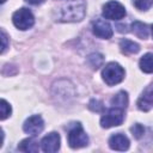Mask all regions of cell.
<instances>
[{"label": "cell", "mask_w": 153, "mask_h": 153, "mask_svg": "<svg viewBox=\"0 0 153 153\" xmlns=\"http://www.w3.org/2000/svg\"><path fill=\"white\" fill-rule=\"evenodd\" d=\"M102 76H103V80L108 85L112 86V85H116V84H118L123 80L124 69L117 62H110L103 68Z\"/></svg>", "instance_id": "2"}, {"label": "cell", "mask_w": 153, "mask_h": 153, "mask_svg": "<svg viewBox=\"0 0 153 153\" xmlns=\"http://www.w3.org/2000/svg\"><path fill=\"white\" fill-rule=\"evenodd\" d=\"M88 136L84 131L80 123H74V126L68 131V145L72 148H81L87 146Z\"/></svg>", "instance_id": "3"}, {"label": "cell", "mask_w": 153, "mask_h": 153, "mask_svg": "<svg viewBox=\"0 0 153 153\" xmlns=\"http://www.w3.org/2000/svg\"><path fill=\"white\" fill-rule=\"evenodd\" d=\"M44 128V122H43V118L39 116V115H33V116H30L23 124V129L26 134L29 135H38Z\"/></svg>", "instance_id": "7"}, {"label": "cell", "mask_w": 153, "mask_h": 153, "mask_svg": "<svg viewBox=\"0 0 153 153\" xmlns=\"http://www.w3.org/2000/svg\"><path fill=\"white\" fill-rule=\"evenodd\" d=\"M25 1L31 4V5H38V4H42L44 0H25Z\"/></svg>", "instance_id": "23"}, {"label": "cell", "mask_w": 153, "mask_h": 153, "mask_svg": "<svg viewBox=\"0 0 153 153\" xmlns=\"http://www.w3.org/2000/svg\"><path fill=\"white\" fill-rule=\"evenodd\" d=\"M153 106V84L148 85L140 98L137 99V108L142 111H148Z\"/></svg>", "instance_id": "10"}, {"label": "cell", "mask_w": 153, "mask_h": 153, "mask_svg": "<svg viewBox=\"0 0 153 153\" xmlns=\"http://www.w3.org/2000/svg\"><path fill=\"white\" fill-rule=\"evenodd\" d=\"M5 1H6V0H1V4H4V2H5Z\"/></svg>", "instance_id": "24"}, {"label": "cell", "mask_w": 153, "mask_h": 153, "mask_svg": "<svg viewBox=\"0 0 153 153\" xmlns=\"http://www.w3.org/2000/svg\"><path fill=\"white\" fill-rule=\"evenodd\" d=\"M120 48L122 50V53L124 54H136L140 50V45L130 39H122L120 42Z\"/></svg>", "instance_id": "14"}, {"label": "cell", "mask_w": 153, "mask_h": 153, "mask_svg": "<svg viewBox=\"0 0 153 153\" xmlns=\"http://www.w3.org/2000/svg\"><path fill=\"white\" fill-rule=\"evenodd\" d=\"M1 41H2V47H1V53H4L7 48V36L4 30H1Z\"/></svg>", "instance_id": "22"}, {"label": "cell", "mask_w": 153, "mask_h": 153, "mask_svg": "<svg viewBox=\"0 0 153 153\" xmlns=\"http://www.w3.org/2000/svg\"><path fill=\"white\" fill-rule=\"evenodd\" d=\"M124 120V112L123 109L120 108H110L109 110L105 111V114L100 118V126L103 128H111V127H117L122 124Z\"/></svg>", "instance_id": "4"}, {"label": "cell", "mask_w": 153, "mask_h": 153, "mask_svg": "<svg viewBox=\"0 0 153 153\" xmlns=\"http://www.w3.org/2000/svg\"><path fill=\"white\" fill-rule=\"evenodd\" d=\"M12 22L14 24V26L19 30H27L30 29L33 23H35V18L33 14L31 13L30 10L27 8H19L17 10L13 16H12Z\"/></svg>", "instance_id": "5"}, {"label": "cell", "mask_w": 153, "mask_h": 153, "mask_svg": "<svg viewBox=\"0 0 153 153\" xmlns=\"http://www.w3.org/2000/svg\"><path fill=\"white\" fill-rule=\"evenodd\" d=\"M18 149L22 152H29V153H36L38 152L39 147H38V142L35 141L32 137H27L25 140H23L19 145H18Z\"/></svg>", "instance_id": "12"}, {"label": "cell", "mask_w": 153, "mask_h": 153, "mask_svg": "<svg viewBox=\"0 0 153 153\" xmlns=\"http://www.w3.org/2000/svg\"><path fill=\"white\" fill-rule=\"evenodd\" d=\"M111 105L120 109H126L128 106V94L124 91H120L111 98Z\"/></svg>", "instance_id": "13"}, {"label": "cell", "mask_w": 153, "mask_h": 153, "mask_svg": "<svg viewBox=\"0 0 153 153\" xmlns=\"http://www.w3.org/2000/svg\"><path fill=\"white\" fill-rule=\"evenodd\" d=\"M0 110H1V116H0L1 120H6L11 115V111H12L11 105L5 99H1V102H0Z\"/></svg>", "instance_id": "18"}, {"label": "cell", "mask_w": 153, "mask_h": 153, "mask_svg": "<svg viewBox=\"0 0 153 153\" xmlns=\"http://www.w3.org/2000/svg\"><path fill=\"white\" fill-rule=\"evenodd\" d=\"M41 148L45 153H55L60 148V135L55 131L45 135L41 141Z\"/></svg>", "instance_id": "9"}, {"label": "cell", "mask_w": 153, "mask_h": 153, "mask_svg": "<svg viewBox=\"0 0 153 153\" xmlns=\"http://www.w3.org/2000/svg\"><path fill=\"white\" fill-rule=\"evenodd\" d=\"M140 68L145 73H153V54L147 53L140 59Z\"/></svg>", "instance_id": "15"}, {"label": "cell", "mask_w": 153, "mask_h": 153, "mask_svg": "<svg viewBox=\"0 0 153 153\" xmlns=\"http://www.w3.org/2000/svg\"><path fill=\"white\" fill-rule=\"evenodd\" d=\"M152 36H153V25H152Z\"/></svg>", "instance_id": "25"}, {"label": "cell", "mask_w": 153, "mask_h": 153, "mask_svg": "<svg viewBox=\"0 0 153 153\" xmlns=\"http://www.w3.org/2000/svg\"><path fill=\"white\" fill-rule=\"evenodd\" d=\"M109 146L111 149H115V151H126L129 148V140L126 135L117 133V134H114L112 136H110Z\"/></svg>", "instance_id": "11"}, {"label": "cell", "mask_w": 153, "mask_h": 153, "mask_svg": "<svg viewBox=\"0 0 153 153\" xmlns=\"http://www.w3.org/2000/svg\"><path fill=\"white\" fill-rule=\"evenodd\" d=\"M92 31L93 33L99 37V38H103V39H109L112 37V27L111 25L104 20V19H97L93 22L92 24Z\"/></svg>", "instance_id": "8"}, {"label": "cell", "mask_w": 153, "mask_h": 153, "mask_svg": "<svg viewBox=\"0 0 153 153\" xmlns=\"http://www.w3.org/2000/svg\"><path fill=\"white\" fill-rule=\"evenodd\" d=\"M130 131H131V134H133V136H134L135 139H140V137L143 136L145 128H143V126H141L140 123H135V124L130 128Z\"/></svg>", "instance_id": "20"}, {"label": "cell", "mask_w": 153, "mask_h": 153, "mask_svg": "<svg viewBox=\"0 0 153 153\" xmlns=\"http://www.w3.org/2000/svg\"><path fill=\"white\" fill-rule=\"evenodd\" d=\"M131 30L133 32L139 37V38H142V39H146L148 37V27L146 24L141 23V22H134L131 24Z\"/></svg>", "instance_id": "16"}, {"label": "cell", "mask_w": 153, "mask_h": 153, "mask_svg": "<svg viewBox=\"0 0 153 153\" xmlns=\"http://www.w3.org/2000/svg\"><path fill=\"white\" fill-rule=\"evenodd\" d=\"M103 62H104V56L99 53H93L87 56V63L93 69H98L99 67H102Z\"/></svg>", "instance_id": "17"}, {"label": "cell", "mask_w": 153, "mask_h": 153, "mask_svg": "<svg viewBox=\"0 0 153 153\" xmlns=\"http://www.w3.org/2000/svg\"><path fill=\"white\" fill-rule=\"evenodd\" d=\"M86 5L84 0H66L56 12V20L59 22H80L85 17Z\"/></svg>", "instance_id": "1"}, {"label": "cell", "mask_w": 153, "mask_h": 153, "mask_svg": "<svg viewBox=\"0 0 153 153\" xmlns=\"http://www.w3.org/2000/svg\"><path fill=\"white\" fill-rule=\"evenodd\" d=\"M126 16V8L118 1H109L103 6V17L111 20H120Z\"/></svg>", "instance_id": "6"}, {"label": "cell", "mask_w": 153, "mask_h": 153, "mask_svg": "<svg viewBox=\"0 0 153 153\" xmlns=\"http://www.w3.org/2000/svg\"><path fill=\"white\" fill-rule=\"evenodd\" d=\"M88 108L92 110V111H96V112H99L103 110V103L97 100V99H92L90 103H88Z\"/></svg>", "instance_id": "21"}, {"label": "cell", "mask_w": 153, "mask_h": 153, "mask_svg": "<svg viewBox=\"0 0 153 153\" xmlns=\"http://www.w3.org/2000/svg\"><path fill=\"white\" fill-rule=\"evenodd\" d=\"M134 6L140 11H146L153 5V0H133Z\"/></svg>", "instance_id": "19"}]
</instances>
